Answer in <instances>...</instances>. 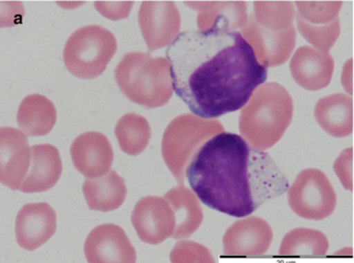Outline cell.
Instances as JSON below:
<instances>
[{
    "label": "cell",
    "mask_w": 354,
    "mask_h": 263,
    "mask_svg": "<svg viewBox=\"0 0 354 263\" xmlns=\"http://www.w3.org/2000/svg\"><path fill=\"white\" fill-rule=\"evenodd\" d=\"M166 56L174 93L205 120L243 109L268 78V69L239 31H183Z\"/></svg>",
    "instance_id": "cell-1"
},
{
    "label": "cell",
    "mask_w": 354,
    "mask_h": 263,
    "mask_svg": "<svg viewBox=\"0 0 354 263\" xmlns=\"http://www.w3.org/2000/svg\"><path fill=\"white\" fill-rule=\"evenodd\" d=\"M185 176L200 201L235 218L250 216L289 189L288 179L268 152L226 132L196 152Z\"/></svg>",
    "instance_id": "cell-2"
},
{
    "label": "cell",
    "mask_w": 354,
    "mask_h": 263,
    "mask_svg": "<svg viewBox=\"0 0 354 263\" xmlns=\"http://www.w3.org/2000/svg\"><path fill=\"white\" fill-rule=\"evenodd\" d=\"M293 111L292 98L282 85L264 83L241 109L239 122L241 137L256 149L264 152L280 141L292 122Z\"/></svg>",
    "instance_id": "cell-3"
},
{
    "label": "cell",
    "mask_w": 354,
    "mask_h": 263,
    "mask_svg": "<svg viewBox=\"0 0 354 263\" xmlns=\"http://www.w3.org/2000/svg\"><path fill=\"white\" fill-rule=\"evenodd\" d=\"M116 82L133 103L149 109L166 105L174 95L171 66L165 57L145 52H130L116 66Z\"/></svg>",
    "instance_id": "cell-4"
},
{
    "label": "cell",
    "mask_w": 354,
    "mask_h": 263,
    "mask_svg": "<svg viewBox=\"0 0 354 263\" xmlns=\"http://www.w3.org/2000/svg\"><path fill=\"white\" fill-rule=\"evenodd\" d=\"M224 132V127L218 120H205L193 114L177 116L168 125L162 140V154L168 168L181 185L196 152L208 140Z\"/></svg>",
    "instance_id": "cell-5"
},
{
    "label": "cell",
    "mask_w": 354,
    "mask_h": 263,
    "mask_svg": "<svg viewBox=\"0 0 354 263\" xmlns=\"http://www.w3.org/2000/svg\"><path fill=\"white\" fill-rule=\"evenodd\" d=\"M118 51V42L111 31L99 25H87L75 31L64 49V62L77 78L101 76Z\"/></svg>",
    "instance_id": "cell-6"
},
{
    "label": "cell",
    "mask_w": 354,
    "mask_h": 263,
    "mask_svg": "<svg viewBox=\"0 0 354 263\" xmlns=\"http://www.w3.org/2000/svg\"><path fill=\"white\" fill-rule=\"evenodd\" d=\"M291 210L307 220L320 221L334 212L337 195L324 172L319 169L301 171L288 189Z\"/></svg>",
    "instance_id": "cell-7"
},
{
    "label": "cell",
    "mask_w": 354,
    "mask_h": 263,
    "mask_svg": "<svg viewBox=\"0 0 354 263\" xmlns=\"http://www.w3.org/2000/svg\"><path fill=\"white\" fill-rule=\"evenodd\" d=\"M138 21L151 52L169 47L180 33V12L174 1H143L139 8Z\"/></svg>",
    "instance_id": "cell-8"
},
{
    "label": "cell",
    "mask_w": 354,
    "mask_h": 263,
    "mask_svg": "<svg viewBox=\"0 0 354 263\" xmlns=\"http://www.w3.org/2000/svg\"><path fill=\"white\" fill-rule=\"evenodd\" d=\"M241 33L253 48L259 64L266 69L284 64L290 58L297 45L295 26L283 31L270 30L260 26L253 14L250 15Z\"/></svg>",
    "instance_id": "cell-9"
},
{
    "label": "cell",
    "mask_w": 354,
    "mask_h": 263,
    "mask_svg": "<svg viewBox=\"0 0 354 263\" xmlns=\"http://www.w3.org/2000/svg\"><path fill=\"white\" fill-rule=\"evenodd\" d=\"M131 220L139 239L149 245H159L174 237L176 228V215L169 202L157 196L139 200Z\"/></svg>",
    "instance_id": "cell-10"
},
{
    "label": "cell",
    "mask_w": 354,
    "mask_h": 263,
    "mask_svg": "<svg viewBox=\"0 0 354 263\" xmlns=\"http://www.w3.org/2000/svg\"><path fill=\"white\" fill-rule=\"evenodd\" d=\"M272 242V227L263 219L248 217L227 229L223 245L229 257H255L266 253Z\"/></svg>",
    "instance_id": "cell-11"
},
{
    "label": "cell",
    "mask_w": 354,
    "mask_h": 263,
    "mask_svg": "<svg viewBox=\"0 0 354 263\" xmlns=\"http://www.w3.org/2000/svg\"><path fill=\"white\" fill-rule=\"evenodd\" d=\"M88 263H136L137 254L128 235L115 224L95 227L84 244Z\"/></svg>",
    "instance_id": "cell-12"
},
{
    "label": "cell",
    "mask_w": 354,
    "mask_h": 263,
    "mask_svg": "<svg viewBox=\"0 0 354 263\" xmlns=\"http://www.w3.org/2000/svg\"><path fill=\"white\" fill-rule=\"evenodd\" d=\"M31 147L27 136L14 128L0 130V181L10 189L20 190L30 168Z\"/></svg>",
    "instance_id": "cell-13"
},
{
    "label": "cell",
    "mask_w": 354,
    "mask_h": 263,
    "mask_svg": "<svg viewBox=\"0 0 354 263\" xmlns=\"http://www.w3.org/2000/svg\"><path fill=\"white\" fill-rule=\"evenodd\" d=\"M56 212L46 202L25 204L16 218V239L27 251H33L47 243L56 231Z\"/></svg>",
    "instance_id": "cell-14"
},
{
    "label": "cell",
    "mask_w": 354,
    "mask_h": 263,
    "mask_svg": "<svg viewBox=\"0 0 354 263\" xmlns=\"http://www.w3.org/2000/svg\"><path fill=\"white\" fill-rule=\"evenodd\" d=\"M71 156L75 168L87 179L107 174L113 163L114 152L109 140L99 132H86L74 140Z\"/></svg>",
    "instance_id": "cell-15"
},
{
    "label": "cell",
    "mask_w": 354,
    "mask_h": 263,
    "mask_svg": "<svg viewBox=\"0 0 354 263\" xmlns=\"http://www.w3.org/2000/svg\"><path fill=\"white\" fill-rule=\"evenodd\" d=\"M334 70L333 56L311 46L299 47L291 58L292 78L307 91H320L328 87Z\"/></svg>",
    "instance_id": "cell-16"
},
{
    "label": "cell",
    "mask_w": 354,
    "mask_h": 263,
    "mask_svg": "<svg viewBox=\"0 0 354 263\" xmlns=\"http://www.w3.org/2000/svg\"><path fill=\"white\" fill-rule=\"evenodd\" d=\"M62 162L59 152L51 144L31 147L30 168L21 185L23 193H41L52 189L59 181Z\"/></svg>",
    "instance_id": "cell-17"
},
{
    "label": "cell",
    "mask_w": 354,
    "mask_h": 263,
    "mask_svg": "<svg viewBox=\"0 0 354 263\" xmlns=\"http://www.w3.org/2000/svg\"><path fill=\"white\" fill-rule=\"evenodd\" d=\"M185 3L193 10H199L198 30L236 31L247 24L249 18L245 1H187Z\"/></svg>",
    "instance_id": "cell-18"
},
{
    "label": "cell",
    "mask_w": 354,
    "mask_h": 263,
    "mask_svg": "<svg viewBox=\"0 0 354 263\" xmlns=\"http://www.w3.org/2000/svg\"><path fill=\"white\" fill-rule=\"evenodd\" d=\"M316 120L333 137L343 138L353 132V98L343 93L322 98L314 110Z\"/></svg>",
    "instance_id": "cell-19"
},
{
    "label": "cell",
    "mask_w": 354,
    "mask_h": 263,
    "mask_svg": "<svg viewBox=\"0 0 354 263\" xmlns=\"http://www.w3.org/2000/svg\"><path fill=\"white\" fill-rule=\"evenodd\" d=\"M127 193L124 179L115 170L97 179H86L83 183V194L91 210L113 212L122 206Z\"/></svg>",
    "instance_id": "cell-20"
},
{
    "label": "cell",
    "mask_w": 354,
    "mask_h": 263,
    "mask_svg": "<svg viewBox=\"0 0 354 263\" xmlns=\"http://www.w3.org/2000/svg\"><path fill=\"white\" fill-rule=\"evenodd\" d=\"M57 120L55 106L41 95H29L23 99L17 114L19 128L26 136H44L54 128Z\"/></svg>",
    "instance_id": "cell-21"
},
{
    "label": "cell",
    "mask_w": 354,
    "mask_h": 263,
    "mask_svg": "<svg viewBox=\"0 0 354 263\" xmlns=\"http://www.w3.org/2000/svg\"><path fill=\"white\" fill-rule=\"evenodd\" d=\"M164 198L169 202L176 215V228L174 239H183L191 237L203 221V212L195 193L180 185L170 190Z\"/></svg>",
    "instance_id": "cell-22"
},
{
    "label": "cell",
    "mask_w": 354,
    "mask_h": 263,
    "mask_svg": "<svg viewBox=\"0 0 354 263\" xmlns=\"http://www.w3.org/2000/svg\"><path fill=\"white\" fill-rule=\"evenodd\" d=\"M328 237L318 230L297 228L285 235L279 254L283 257H322L328 253Z\"/></svg>",
    "instance_id": "cell-23"
},
{
    "label": "cell",
    "mask_w": 354,
    "mask_h": 263,
    "mask_svg": "<svg viewBox=\"0 0 354 263\" xmlns=\"http://www.w3.org/2000/svg\"><path fill=\"white\" fill-rule=\"evenodd\" d=\"M120 149L129 156H138L149 145L151 137V126L147 118L136 114H127L115 127Z\"/></svg>",
    "instance_id": "cell-24"
},
{
    "label": "cell",
    "mask_w": 354,
    "mask_h": 263,
    "mask_svg": "<svg viewBox=\"0 0 354 263\" xmlns=\"http://www.w3.org/2000/svg\"><path fill=\"white\" fill-rule=\"evenodd\" d=\"M253 15L260 26L274 31L290 28L297 17L291 1H255Z\"/></svg>",
    "instance_id": "cell-25"
},
{
    "label": "cell",
    "mask_w": 354,
    "mask_h": 263,
    "mask_svg": "<svg viewBox=\"0 0 354 263\" xmlns=\"http://www.w3.org/2000/svg\"><path fill=\"white\" fill-rule=\"evenodd\" d=\"M297 16L314 26L333 24L339 19L342 1H295Z\"/></svg>",
    "instance_id": "cell-26"
},
{
    "label": "cell",
    "mask_w": 354,
    "mask_h": 263,
    "mask_svg": "<svg viewBox=\"0 0 354 263\" xmlns=\"http://www.w3.org/2000/svg\"><path fill=\"white\" fill-rule=\"evenodd\" d=\"M297 24L301 35L313 45L314 48L326 53H328L333 46L336 44L341 33L340 19L326 26H314L297 16Z\"/></svg>",
    "instance_id": "cell-27"
},
{
    "label": "cell",
    "mask_w": 354,
    "mask_h": 263,
    "mask_svg": "<svg viewBox=\"0 0 354 263\" xmlns=\"http://www.w3.org/2000/svg\"><path fill=\"white\" fill-rule=\"evenodd\" d=\"M171 263H216L209 250L195 242L181 241L170 253Z\"/></svg>",
    "instance_id": "cell-28"
},
{
    "label": "cell",
    "mask_w": 354,
    "mask_h": 263,
    "mask_svg": "<svg viewBox=\"0 0 354 263\" xmlns=\"http://www.w3.org/2000/svg\"><path fill=\"white\" fill-rule=\"evenodd\" d=\"M133 1H95V10L110 20L118 21L128 18Z\"/></svg>",
    "instance_id": "cell-29"
},
{
    "label": "cell",
    "mask_w": 354,
    "mask_h": 263,
    "mask_svg": "<svg viewBox=\"0 0 354 263\" xmlns=\"http://www.w3.org/2000/svg\"><path fill=\"white\" fill-rule=\"evenodd\" d=\"M353 148H348L342 152L334 165L335 171L340 179L341 183L348 191H353Z\"/></svg>",
    "instance_id": "cell-30"
},
{
    "label": "cell",
    "mask_w": 354,
    "mask_h": 263,
    "mask_svg": "<svg viewBox=\"0 0 354 263\" xmlns=\"http://www.w3.org/2000/svg\"><path fill=\"white\" fill-rule=\"evenodd\" d=\"M335 256L337 257H353V250L351 248H345V249L340 250V251L335 253Z\"/></svg>",
    "instance_id": "cell-31"
}]
</instances>
